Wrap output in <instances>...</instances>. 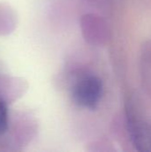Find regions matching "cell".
I'll return each instance as SVG.
<instances>
[{
	"instance_id": "1",
	"label": "cell",
	"mask_w": 151,
	"mask_h": 152,
	"mask_svg": "<svg viewBox=\"0 0 151 152\" xmlns=\"http://www.w3.org/2000/svg\"><path fill=\"white\" fill-rule=\"evenodd\" d=\"M102 89V82L98 77H84L73 88L74 101L82 107L93 109L101 98Z\"/></svg>"
},
{
	"instance_id": "2",
	"label": "cell",
	"mask_w": 151,
	"mask_h": 152,
	"mask_svg": "<svg viewBox=\"0 0 151 152\" xmlns=\"http://www.w3.org/2000/svg\"><path fill=\"white\" fill-rule=\"evenodd\" d=\"M8 127V110L6 104L0 98V134L6 132Z\"/></svg>"
}]
</instances>
